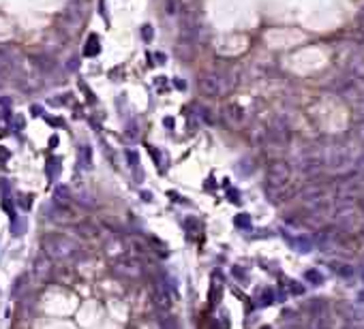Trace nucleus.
<instances>
[{"label": "nucleus", "instance_id": "aec40b11", "mask_svg": "<svg viewBox=\"0 0 364 329\" xmlns=\"http://www.w3.org/2000/svg\"><path fill=\"white\" fill-rule=\"evenodd\" d=\"M362 17H364V11H362Z\"/></svg>", "mask_w": 364, "mask_h": 329}, {"label": "nucleus", "instance_id": "423d86ee", "mask_svg": "<svg viewBox=\"0 0 364 329\" xmlns=\"http://www.w3.org/2000/svg\"><path fill=\"white\" fill-rule=\"evenodd\" d=\"M114 271L122 278H139L141 276V265L133 259H122L114 265Z\"/></svg>", "mask_w": 364, "mask_h": 329}, {"label": "nucleus", "instance_id": "a211bd4d", "mask_svg": "<svg viewBox=\"0 0 364 329\" xmlns=\"http://www.w3.org/2000/svg\"><path fill=\"white\" fill-rule=\"evenodd\" d=\"M358 164H360V167H364V154H362L360 159H358Z\"/></svg>", "mask_w": 364, "mask_h": 329}, {"label": "nucleus", "instance_id": "f257e3e1", "mask_svg": "<svg viewBox=\"0 0 364 329\" xmlns=\"http://www.w3.org/2000/svg\"><path fill=\"white\" fill-rule=\"evenodd\" d=\"M236 80H230L225 73H219V71H208L199 77V90H202L204 96H210V98H219L227 94L232 88H234Z\"/></svg>", "mask_w": 364, "mask_h": 329}, {"label": "nucleus", "instance_id": "6e6552de", "mask_svg": "<svg viewBox=\"0 0 364 329\" xmlns=\"http://www.w3.org/2000/svg\"><path fill=\"white\" fill-rule=\"evenodd\" d=\"M347 69L356 80H364V60L362 58H352L347 62Z\"/></svg>", "mask_w": 364, "mask_h": 329}, {"label": "nucleus", "instance_id": "1a4fd4ad", "mask_svg": "<svg viewBox=\"0 0 364 329\" xmlns=\"http://www.w3.org/2000/svg\"><path fill=\"white\" fill-rule=\"evenodd\" d=\"M159 325L161 329H180L176 317L171 312H159Z\"/></svg>", "mask_w": 364, "mask_h": 329}, {"label": "nucleus", "instance_id": "9b49d317", "mask_svg": "<svg viewBox=\"0 0 364 329\" xmlns=\"http://www.w3.org/2000/svg\"><path fill=\"white\" fill-rule=\"evenodd\" d=\"M80 164H82L84 169H90L92 156H90V148H88V146H84V148L80 150Z\"/></svg>", "mask_w": 364, "mask_h": 329}, {"label": "nucleus", "instance_id": "0eeeda50", "mask_svg": "<svg viewBox=\"0 0 364 329\" xmlns=\"http://www.w3.org/2000/svg\"><path fill=\"white\" fill-rule=\"evenodd\" d=\"M225 118L230 120L232 124H240L242 120H244V109H242L240 105H236V103H230L225 107Z\"/></svg>", "mask_w": 364, "mask_h": 329}, {"label": "nucleus", "instance_id": "4468645a", "mask_svg": "<svg viewBox=\"0 0 364 329\" xmlns=\"http://www.w3.org/2000/svg\"><path fill=\"white\" fill-rule=\"evenodd\" d=\"M354 113H356V118H358V122H362V120H364V101H358V103H356Z\"/></svg>", "mask_w": 364, "mask_h": 329}, {"label": "nucleus", "instance_id": "f8f14e48", "mask_svg": "<svg viewBox=\"0 0 364 329\" xmlns=\"http://www.w3.org/2000/svg\"><path fill=\"white\" fill-rule=\"evenodd\" d=\"M306 280L311 284H324V274L319 269H309L306 271Z\"/></svg>", "mask_w": 364, "mask_h": 329}, {"label": "nucleus", "instance_id": "dca6fc26", "mask_svg": "<svg viewBox=\"0 0 364 329\" xmlns=\"http://www.w3.org/2000/svg\"><path fill=\"white\" fill-rule=\"evenodd\" d=\"M354 131H356V137H358V141H360V144H364V120H362V122H358V124H356V128H354Z\"/></svg>", "mask_w": 364, "mask_h": 329}, {"label": "nucleus", "instance_id": "6ab92c4d", "mask_svg": "<svg viewBox=\"0 0 364 329\" xmlns=\"http://www.w3.org/2000/svg\"><path fill=\"white\" fill-rule=\"evenodd\" d=\"M362 280H364V271H362Z\"/></svg>", "mask_w": 364, "mask_h": 329}, {"label": "nucleus", "instance_id": "2eb2a0df", "mask_svg": "<svg viewBox=\"0 0 364 329\" xmlns=\"http://www.w3.org/2000/svg\"><path fill=\"white\" fill-rule=\"evenodd\" d=\"M236 225H238V227H244V229H248V227H251V220H248V216H246V214H240V216L236 218Z\"/></svg>", "mask_w": 364, "mask_h": 329}, {"label": "nucleus", "instance_id": "20e7f679", "mask_svg": "<svg viewBox=\"0 0 364 329\" xmlns=\"http://www.w3.org/2000/svg\"><path fill=\"white\" fill-rule=\"evenodd\" d=\"M319 152H321V163L328 169H341L354 161L349 156V150L341 144H326L319 148Z\"/></svg>", "mask_w": 364, "mask_h": 329}, {"label": "nucleus", "instance_id": "f3484780", "mask_svg": "<svg viewBox=\"0 0 364 329\" xmlns=\"http://www.w3.org/2000/svg\"><path fill=\"white\" fill-rule=\"evenodd\" d=\"M289 291L294 293V295H302V293H304V287H300V284L294 280V282H289Z\"/></svg>", "mask_w": 364, "mask_h": 329}, {"label": "nucleus", "instance_id": "f03ea898", "mask_svg": "<svg viewBox=\"0 0 364 329\" xmlns=\"http://www.w3.org/2000/svg\"><path fill=\"white\" fill-rule=\"evenodd\" d=\"M291 177V167L285 161H272L266 171V190L270 197H276L283 188H287Z\"/></svg>", "mask_w": 364, "mask_h": 329}, {"label": "nucleus", "instance_id": "39448f33", "mask_svg": "<svg viewBox=\"0 0 364 329\" xmlns=\"http://www.w3.org/2000/svg\"><path fill=\"white\" fill-rule=\"evenodd\" d=\"M152 297H154V306L159 312H171V306H174V295L167 284L156 282L152 289Z\"/></svg>", "mask_w": 364, "mask_h": 329}, {"label": "nucleus", "instance_id": "7ed1b4c3", "mask_svg": "<svg viewBox=\"0 0 364 329\" xmlns=\"http://www.w3.org/2000/svg\"><path fill=\"white\" fill-rule=\"evenodd\" d=\"M45 250L56 261H69L71 256H75L77 244L71 242L69 238H64V235H49L45 240Z\"/></svg>", "mask_w": 364, "mask_h": 329}, {"label": "nucleus", "instance_id": "ddd939ff", "mask_svg": "<svg viewBox=\"0 0 364 329\" xmlns=\"http://www.w3.org/2000/svg\"><path fill=\"white\" fill-rule=\"evenodd\" d=\"M334 271H337L339 276H345V278H349L354 274V269L349 267V265H343V263H337V265H334Z\"/></svg>", "mask_w": 364, "mask_h": 329}, {"label": "nucleus", "instance_id": "9d476101", "mask_svg": "<svg viewBox=\"0 0 364 329\" xmlns=\"http://www.w3.org/2000/svg\"><path fill=\"white\" fill-rule=\"evenodd\" d=\"M287 242H289L291 248L298 250V252H311V248H313L311 240H306V238H289Z\"/></svg>", "mask_w": 364, "mask_h": 329}]
</instances>
